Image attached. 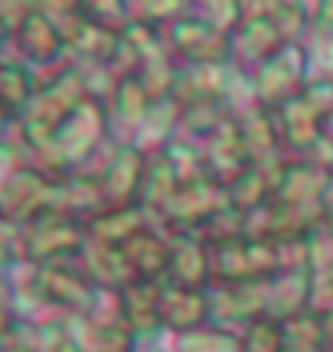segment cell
<instances>
[{"label": "cell", "mask_w": 333, "mask_h": 352, "mask_svg": "<svg viewBox=\"0 0 333 352\" xmlns=\"http://www.w3.org/2000/svg\"><path fill=\"white\" fill-rule=\"evenodd\" d=\"M321 327H323V336H327V342L333 346V307L321 314Z\"/></svg>", "instance_id": "cell-30"}, {"label": "cell", "mask_w": 333, "mask_h": 352, "mask_svg": "<svg viewBox=\"0 0 333 352\" xmlns=\"http://www.w3.org/2000/svg\"><path fill=\"white\" fill-rule=\"evenodd\" d=\"M321 232L327 235V239H333V206H323V212H321Z\"/></svg>", "instance_id": "cell-29"}, {"label": "cell", "mask_w": 333, "mask_h": 352, "mask_svg": "<svg viewBox=\"0 0 333 352\" xmlns=\"http://www.w3.org/2000/svg\"><path fill=\"white\" fill-rule=\"evenodd\" d=\"M125 258L131 264L134 280L164 284L166 271H170V235L154 222V226H147L141 235H134L125 245Z\"/></svg>", "instance_id": "cell-16"}, {"label": "cell", "mask_w": 333, "mask_h": 352, "mask_svg": "<svg viewBox=\"0 0 333 352\" xmlns=\"http://www.w3.org/2000/svg\"><path fill=\"white\" fill-rule=\"evenodd\" d=\"M281 329H284L281 352H330V342H327L321 327V314L310 310V307L281 320Z\"/></svg>", "instance_id": "cell-23"}, {"label": "cell", "mask_w": 333, "mask_h": 352, "mask_svg": "<svg viewBox=\"0 0 333 352\" xmlns=\"http://www.w3.org/2000/svg\"><path fill=\"white\" fill-rule=\"evenodd\" d=\"M284 46L281 33H278V26L268 23V20H252V23L242 26V50H245V59L248 63L261 65L265 59H271L275 52Z\"/></svg>", "instance_id": "cell-25"}, {"label": "cell", "mask_w": 333, "mask_h": 352, "mask_svg": "<svg viewBox=\"0 0 333 352\" xmlns=\"http://www.w3.org/2000/svg\"><path fill=\"white\" fill-rule=\"evenodd\" d=\"M164 160L170 164V170L177 173L180 183H190V179H196V176H203V153H200V144L190 138H173L170 144H166L164 151Z\"/></svg>", "instance_id": "cell-27"}, {"label": "cell", "mask_w": 333, "mask_h": 352, "mask_svg": "<svg viewBox=\"0 0 333 352\" xmlns=\"http://www.w3.org/2000/svg\"><path fill=\"white\" fill-rule=\"evenodd\" d=\"M43 297L63 310H72L78 316L95 314L102 290L92 284V277L85 267H59L52 264L50 271L43 274Z\"/></svg>", "instance_id": "cell-13"}, {"label": "cell", "mask_w": 333, "mask_h": 352, "mask_svg": "<svg viewBox=\"0 0 333 352\" xmlns=\"http://www.w3.org/2000/svg\"><path fill=\"white\" fill-rule=\"evenodd\" d=\"M180 179L177 173L170 170V164L164 160V153H147V160H144V173H141V186H138V206H141L144 212L154 215V222L160 219V212L166 209V202L173 199V192H177Z\"/></svg>", "instance_id": "cell-20"}, {"label": "cell", "mask_w": 333, "mask_h": 352, "mask_svg": "<svg viewBox=\"0 0 333 352\" xmlns=\"http://www.w3.org/2000/svg\"><path fill=\"white\" fill-rule=\"evenodd\" d=\"M111 131H108V114H105V104L102 98H82L76 104V111L65 118L59 131L50 138L52 151L59 153V164L69 170V166H78L85 164L92 153L102 147V140L108 138Z\"/></svg>", "instance_id": "cell-3"}, {"label": "cell", "mask_w": 333, "mask_h": 352, "mask_svg": "<svg viewBox=\"0 0 333 352\" xmlns=\"http://www.w3.org/2000/svg\"><path fill=\"white\" fill-rule=\"evenodd\" d=\"M160 320H164V333H170V336L206 327L213 320L209 287L196 290V287H180V284L164 280L160 284Z\"/></svg>", "instance_id": "cell-11"}, {"label": "cell", "mask_w": 333, "mask_h": 352, "mask_svg": "<svg viewBox=\"0 0 333 352\" xmlns=\"http://www.w3.org/2000/svg\"><path fill=\"white\" fill-rule=\"evenodd\" d=\"M265 287V316L288 320L310 307V267H288L261 284Z\"/></svg>", "instance_id": "cell-17"}, {"label": "cell", "mask_w": 333, "mask_h": 352, "mask_svg": "<svg viewBox=\"0 0 333 352\" xmlns=\"http://www.w3.org/2000/svg\"><path fill=\"white\" fill-rule=\"evenodd\" d=\"M323 140H330V144H333V114L323 121Z\"/></svg>", "instance_id": "cell-31"}, {"label": "cell", "mask_w": 333, "mask_h": 352, "mask_svg": "<svg viewBox=\"0 0 333 352\" xmlns=\"http://www.w3.org/2000/svg\"><path fill=\"white\" fill-rule=\"evenodd\" d=\"M213 248V284H265L281 271V245L275 239H226Z\"/></svg>", "instance_id": "cell-1"}, {"label": "cell", "mask_w": 333, "mask_h": 352, "mask_svg": "<svg viewBox=\"0 0 333 352\" xmlns=\"http://www.w3.org/2000/svg\"><path fill=\"white\" fill-rule=\"evenodd\" d=\"M278 164H252L248 170L232 179L229 186H226V196H229V209L235 212H258V209H265L271 202V189H275V173H278Z\"/></svg>", "instance_id": "cell-19"}, {"label": "cell", "mask_w": 333, "mask_h": 352, "mask_svg": "<svg viewBox=\"0 0 333 352\" xmlns=\"http://www.w3.org/2000/svg\"><path fill=\"white\" fill-rule=\"evenodd\" d=\"M144 160H147V153L138 144H131V140H111V151L105 157L102 170L95 173L108 206H125V202L138 199Z\"/></svg>", "instance_id": "cell-8"}, {"label": "cell", "mask_w": 333, "mask_h": 352, "mask_svg": "<svg viewBox=\"0 0 333 352\" xmlns=\"http://www.w3.org/2000/svg\"><path fill=\"white\" fill-rule=\"evenodd\" d=\"M170 284L206 290L213 284V248L200 232H177L170 235Z\"/></svg>", "instance_id": "cell-10"}, {"label": "cell", "mask_w": 333, "mask_h": 352, "mask_svg": "<svg viewBox=\"0 0 333 352\" xmlns=\"http://www.w3.org/2000/svg\"><path fill=\"white\" fill-rule=\"evenodd\" d=\"M147 226H154V215L144 212L138 202H125V206H105L98 215H92L85 222V232H89V241L125 248Z\"/></svg>", "instance_id": "cell-14"}, {"label": "cell", "mask_w": 333, "mask_h": 352, "mask_svg": "<svg viewBox=\"0 0 333 352\" xmlns=\"http://www.w3.org/2000/svg\"><path fill=\"white\" fill-rule=\"evenodd\" d=\"M308 52L297 43H284L271 59L255 69L252 76V101L261 108H278L288 98H294L308 82Z\"/></svg>", "instance_id": "cell-4"}, {"label": "cell", "mask_w": 333, "mask_h": 352, "mask_svg": "<svg viewBox=\"0 0 333 352\" xmlns=\"http://www.w3.org/2000/svg\"><path fill=\"white\" fill-rule=\"evenodd\" d=\"M118 320L125 323V329L134 340V352L138 346L154 342L164 333V320H160V284H147V280H131L125 290L115 294Z\"/></svg>", "instance_id": "cell-6"}, {"label": "cell", "mask_w": 333, "mask_h": 352, "mask_svg": "<svg viewBox=\"0 0 333 352\" xmlns=\"http://www.w3.org/2000/svg\"><path fill=\"white\" fill-rule=\"evenodd\" d=\"M95 352H105V349H95Z\"/></svg>", "instance_id": "cell-32"}, {"label": "cell", "mask_w": 333, "mask_h": 352, "mask_svg": "<svg viewBox=\"0 0 333 352\" xmlns=\"http://www.w3.org/2000/svg\"><path fill=\"white\" fill-rule=\"evenodd\" d=\"M222 209H229V196L226 186L213 179V176H196L190 183H180L173 199L166 202V209L160 212L157 226L164 228L166 235L177 232H203Z\"/></svg>", "instance_id": "cell-2"}, {"label": "cell", "mask_w": 333, "mask_h": 352, "mask_svg": "<svg viewBox=\"0 0 333 352\" xmlns=\"http://www.w3.org/2000/svg\"><path fill=\"white\" fill-rule=\"evenodd\" d=\"M102 104L105 114H108L111 140H134L144 121H147V111H151L154 101L144 91L138 76H115L111 91H108V98H102Z\"/></svg>", "instance_id": "cell-9"}, {"label": "cell", "mask_w": 333, "mask_h": 352, "mask_svg": "<svg viewBox=\"0 0 333 352\" xmlns=\"http://www.w3.org/2000/svg\"><path fill=\"white\" fill-rule=\"evenodd\" d=\"M275 124H278V138H281V151H291L297 157H308L314 144L323 138V118L308 101L294 95L278 108H268Z\"/></svg>", "instance_id": "cell-12"}, {"label": "cell", "mask_w": 333, "mask_h": 352, "mask_svg": "<svg viewBox=\"0 0 333 352\" xmlns=\"http://www.w3.org/2000/svg\"><path fill=\"white\" fill-rule=\"evenodd\" d=\"M330 352H333V346H330Z\"/></svg>", "instance_id": "cell-33"}, {"label": "cell", "mask_w": 333, "mask_h": 352, "mask_svg": "<svg viewBox=\"0 0 333 352\" xmlns=\"http://www.w3.org/2000/svg\"><path fill=\"white\" fill-rule=\"evenodd\" d=\"M170 352H239V333L222 323H206L200 329L180 333L170 340Z\"/></svg>", "instance_id": "cell-24"}, {"label": "cell", "mask_w": 333, "mask_h": 352, "mask_svg": "<svg viewBox=\"0 0 333 352\" xmlns=\"http://www.w3.org/2000/svg\"><path fill=\"white\" fill-rule=\"evenodd\" d=\"M52 189L59 192V206L63 212L76 215L78 222H89L92 215H98L108 206L102 196V186L95 176H85V173H65L59 183H52Z\"/></svg>", "instance_id": "cell-21"}, {"label": "cell", "mask_w": 333, "mask_h": 352, "mask_svg": "<svg viewBox=\"0 0 333 352\" xmlns=\"http://www.w3.org/2000/svg\"><path fill=\"white\" fill-rule=\"evenodd\" d=\"M209 307L213 323H252L255 316H265V287L261 284H209Z\"/></svg>", "instance_id": "cell-15"}, {"label": "cell", "mask_w": 333, "mask_h": 352, "mask_svg": "<svg viewBox=\"0 0 333 352\" xmlns=\"http://www.w3.org/2000/svg\"><path fill=\"white\" fill-rule=\"evenodd\" d=\"M333 307V261L310 271V310H330Z\"/></svg>", "instance_id": "cell-28"}, {"label": "cell", "mask_w": 333, "mask_h": 352, "mask_svg": "<svg viewBox=\"0 0 333 352\" xmlns=\"http://www.w3.org/2000/svg\"><path fill=\"white\" fill-rule=\"evenodd\" d=\"M170 56H180L190 65H229L232 43L209 20H177L170 26Z\"/></svg>", "instance_id": "cell-5"}, {"label": "cell", "mask_w": 333, "mask_h": 352, "mask_svg": "<svg viewBox=\"0 0 333 352\" xmlns=\"http://www.w3.org/2000/svg\"><path fill=\"white\" fill-rule=\"evenodd\" d=\"M284 329L275 316H255L239 329V352H281Z\"/></svg>", "instance_id": "cell-26"}, {"label": "cell", "mask_w": 333, "mask_h": 352, "mask_svg": "<svg viewBox=\"0 0 333 352\" xmlns=\"http://www.w3.org/2000/svg\"><path fill=\"white\" fill-rule=\"evenodd\" d=\"M196 144H200V153H203L206 176L219 179L222 186H229L242 170L252 166V157H248V151H245V140H242V131H239L235 114L226 118L222 124H216L206 138L196 140Z\"/></svg>", "instance_id": "cell-7"}, {"label": "cell", "mask_w": 333, "mask_h": 352, "mask_svg": "<svg viewBox=\"0 0 333 352\" xmlns=\"http://www.w3.org/2000/svg\"><path fill=\"white\" fill-rule=\"evenodd\" d=\"M239 131H242L245 151L252 157V164H278L281 160V138H278V124L271 118L268 108L261 104H248L235 114Z\"/></svg>", "instance_id": "cell-18"}, {"label": "cell", "mask_w": 333, "mask_h": 352, "mask_svg": "<svg viewBox=\"0 0 333 352\" xmlns=\"http://www.w3.org/2000/svg\"><path fill=\"white\" fill-rule=\"evenodd\" d=\"M95 245V252L85 258V271H89L92 284L98 290H125L134 280L131 274V264L125 258V248H115V245H98V241H92Z\"/></svg>", "instance_id": "cell-22"}]
</instances>
